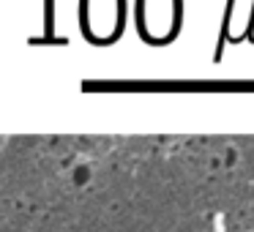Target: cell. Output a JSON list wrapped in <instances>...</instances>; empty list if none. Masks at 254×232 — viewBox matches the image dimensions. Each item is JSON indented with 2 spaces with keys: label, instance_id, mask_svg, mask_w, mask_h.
<instances>
[{
  "label": "cell",
  "instance_id": "cell-1",
  "mask_svg": "<svg viewBox=\"0 0 254 232\" xmlns=\"http://www.w3.org/2000/svg\"><path fill=\"white\" fill-rule=\"evenodd\" d=\"M137 19L148 39H170L178 28V0H139Z\"/></svg>",
  "mask_w": 254,
  "mask_h": 232
}]
</instances>
